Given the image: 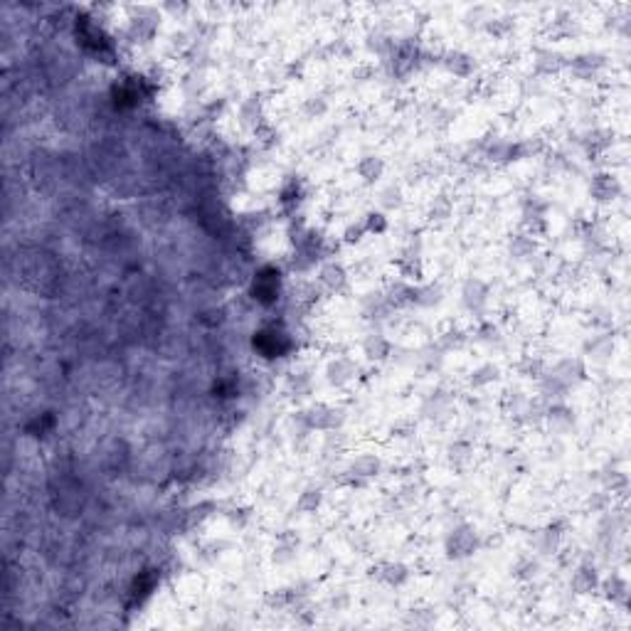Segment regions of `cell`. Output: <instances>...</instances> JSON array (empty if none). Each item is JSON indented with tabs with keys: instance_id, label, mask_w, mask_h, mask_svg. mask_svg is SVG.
I'll return each mask as SVG.
<instances>
[{
	"instance_id": "obj_1",
	"label": "cell",
	"mask_w": 631,
	"mask_h": 631,
	"mask_svg": "<svg viewBox=\"0 0 631 631\" xmlns=\"http://www.w3.org/2000/svg\"><path fill=\"white\" fill-rule=\"evenodd\" d=\"M304 419L309 424V429H318V432H336V429L343 427L345 422V412L340 407H328V405H313L309 410H304Z\"/></svg>"
},
{
	"instance_id": "obj_2",
	"label": "cell",
	"mask_w": 631,
	"mask_h": 631,
	"mask_svg": "<svg viewBox=\"0 0 631 631\" xmlns=\"http://www.w3.org/2000/svg\"><path fill=\"white\" fill-rule=\"evenodd\" d=\"M545 375L567 392L569 387H575V385H580L582 380H585L587 370H585V363H582L580 358H565V360H560L552 370H547Z\"/></svg>"
},
{
	"instance_id": "obj_3",
	"label": "cell",
	"mask_w": 631,
	"mask_h": 631,
	"mask_svg": "<svg viewBox=\"0 0 631 631\" xmlns=\"http://www.w3.org/2000/svg\"><path fill=\"white\" fill-rule=\"evenodd\" d=\"M476 545H479V540H476V530L471 525H457L446 538V552H449V558L457 560L473 555Z\"/></svg>"
},
{
	"instance_id": "obj_4",
	"label": "cell",
	"mask_w": 631,
	"mask_h": 631,
	"mask_svg": "<svg viewBox=\"0 0 631 631\" xmlns=\"http://www.w3.org/2000/svg\"><path fill=\"white\" fill-rule=\"evenodd\" d=\"M461 304L471 313H479L488 304V286L481 279H466L461 286Z\"/></svg>"
},
{
	"instance_id": "obj_5",
	"label": "cell",
	"mask_w": 631,
	"mask_h": 631,
	"mask_svg": "<svg viewBox=\"0 0 631 631\" xmlns=\"http://www.w3.org/2000/svg\"><path fill=\"white\" fill-rule=\"evenodd\" d=\"M542 419L552 429V434H567L569 429L575 427V412L569 410L567 405H563V402H552L545 410V417Z\"/></svg>"
},
{
	"instance_id": "obj_6",
	"label": "cell",
	"mask_w": 631,
	"mask_h": 631,
	"mask_svg": "<svg viewBox=\"0 0 631 631\" xmlns=\"http://www.w3.org/2000/svg\"><path fill=\"white\" fill-rule=\"evenodd\" d=\"M355 372H358V365L350 358H336L326 365V380L333 387H345L355 380Z\"/></svg>"
},
{
	"instance_id": "obj_7",
	"label": "cell",
	"mask_w": 631,
	"mask_h": 631,
	"mask_svg": "<svg viewBox=\"0 0 631 631\" xmlns=\"http://www.w3.org/2000/svg\"><path fill=\"white\" fill-rule=\"evenodd\" d=\"M254 299L259 304L269 306L276 301V293H279V274H274V269H264L259 271V276L254 279Z\"/></svg>"
},
{
	"instance_id": "obj_8",
	"label": "cell",
	"mask_w": 631,
	"mask_h": 631,
	"mask_svg": "<svg viewBox=\"0 0 631 631\" xmlns=\"http://www.w3.org/2000/svg\"><path fill=\"white\" fill-rule=\"evenodd\" d=\"M619 192H621L619 181H616L614 175H609V173L594 175V178H592V183H589V195L594 197L597 203H612V200H614Z\"/></svg>"
},
{
	"instance_id": "obj_9",
	"label": "cell",
	"mask_w": 631,
	"mask_h": 631,
	"mask_svg": "<svg viewBox=\"0 0 631 631\" xmlns=\"http://www.w3.org/2000/svg\"><path fill=\"white\" fill-rule=\"evenodd\" d=\"M318 282H321V286L328 289V291L340 293V291H345V286H348V271H345L343 264L331 262V264L321 266V271H318Z\"/></svg>"
},
{
	"instance_id": "obj_10",
	"label": "cell",
	"mask_w": 631,
	"mask_h": 631,
	"mask_svg": "<svg viewBox=\"0 0 631 631\" xmlns=\"http://www.w3.org/2000/svg\"><path fill=\"white\" fill-rule=\"evenodd\" d=\"M604 67V57L602 55H592V52H587V55H577L572 62H569V72L575 74L577 79H585V82H589L592 77H597V72Z\"/></svg>"
},
{
	"instance_id": "obj_11",
	"label": "cell",
	"mask_w": 631,
	"mask_h": 631,
	"mask_svg": "<svg viewBox=\"0 0 631 631\" xmlns=\"http://www.w3.org/2000/svg\"><path fill=\"white\" fill-rule=\"evenodd\" d=\"M533 64H536L538 74H545L547 77V74H558L565 67V57L558 50H552V47H540V50H536Z\"/></svg>"
},
{
	"instance_id": "obj_12",
	"label": "cell",
	"mask_w": 631,
	"mask_h": 631,
	"mask_svg": "<svg viewBox=\"0 0 631 631\" xmlns=\"http://www.w3.org/2000/svg\"><path fill=\"white\" fill-rule=\"evenodd\" d=\"M444 67L449 74H454V77L459 79H466L473 74V69H476V62H473V57L466 55V52H446L444 55Z\"/></svg>"
},
{
	"instance_id": "obj_13",
	"label": "cell",
	"mask_w": 631,
	"mask_h": 631,
	"mask_svg": "<svg viewBox=\"0 0 631 631\" xmlns=\"http://www.w3.org/2000/svg\"><path fill=\"white\" fill-rule=\"evenodd\" d=\"M380 468H383V461L375 454H360V457H355L350 461L348 476H353V479H372V476L380 473Z\"/></svg>"
},
{
	"instance_id": "obj_14",
	"label": "cell",
	"mask_w": 631,
	"mask_h": 631,
	"mask_svg": "<svg viewBox=\"0 0 631 631\" xmlns=\"http://www.w3.org/2000/svg\"><path fill=\"white\" fill-rule=\"evenodd\" d=\"M363 353H365L367 360L380 363L392 353V343L385 338L383 333H367L365 340H363Z\"/></svg>"
},
{
	"instance_id": "obj_15",
	"label": "cell",
	"mask_w": 631,
	"mask_h": 631,
	"mask_svg": "<svg viewBox=\"0 0 631 631\" xmlns=\"http://www.w3.org/2000/svg\"><path fill=\"white\" fill-rule=\"evenodd\" d=\"M572 589L577 592V594H589V592L597 589L599 585V575L597 569L592 567V565H580V567L575 569V575H572Z\"/></svg>"
},
{
	"instance_id": "obj_16",
	"label": "cell",
	"mask_w": 631,
	"mask_h": 631,
	"mask_svg": "<svg viewBox=\"0 0 631 631\" xmlns=\"http://www.w3.org/2000/svg\"><path fill=\"white\" fill-rule=\"evenodd\" d=\"M585 353L589 360L594 363H604L612 358V353H614V340L609 338V336H597V338L587 340L585 345Z\"/></svg>"
},
{
	"instance_id": "obj_17",
	"label": "cell",
	"mask_w": 631,
	"mask_h": 631,
	"mask_svg": "<svg viewBox=\"0 0 631 631\" xmlns=\"http://www.w3.org/2000/svg\"><path fill=\"white\" fill-rule=\"evenodd\" d=\"M602 592L612 604H626V599H629V585H626V580L619 575L607 577V580L602 582Z\"/></svg>"
},
{
	"instance_id": "obj_18",
	"label": "cell",
	"mask_w": 631,
	"mask_h": 631,
	"mask_svg": "<svg viewBox=\"0 0 631 631\" xmlns=\"http://www.w3.org/2000/svg\"><path fill=\"white\" fill-rule=\"evenodd\" d=\"M383 173H385L383 158H378V156L360 158V163H358V175L363 178V183L372 185V183H378L380 178H383Z\"/></svg>"
},
{
	"instance_id": "obj_19",
	"label": "cell",
	"mask_w": 631,
	"mask_h": 631,
	"mask_svg": "<svg viewBox=\"0 0 631 631\" xmlns=\"http://www.w3.org/2000/svg\"><path fill=\"white\" fill-rule=\"evenodd\" d=\"M378 577L390 587H402L407 580H410V569H407L402 563H385V565H380Z\"/></svg>"
},
{
	"instance_id": "obj_20",
	"label": "cell",
	"mask_w": 631,
	"mask_h": 631,
	"mask_svg": "<svg viewBox=\"0 0 631 631\" xmlns=\"http://www.w3.org/2000/svg\"><path fill=\"white\" fill-rule=\"evenodd\" d=\"M239 124L244 129H259L262 126V104L257 96H249L247 102L239 107Z\"/></svg>"
},
{
	"instance_id": "obj_21",
	"label": "cell",
	"mask_w": 631,
	"mask_h": 631,
	"mask_svg": "<svg viewBox=\"0 0 631 631\" xmlns=\"http://www.w3.org/2000/svg\"><path fill=\"white\" fill-rule=\"evenodd\" d=\"M410 304H417V306H424V309H432V306L441 304V289L437 286V284L412 289Z\"/></svg>"
},
{
	"instance_id": "obj_22",
	"label": "cell",
	"mask_w": 631,
	"mask_h": 631,
	"mask_svg": "<svg viewBox=\"0 0 631 631\" xmlns=\"http://www.w3.org/2000/svg\"><path fill=\"white\" fill-rule=\"evenodd\" d=\"M558 545H560V533L555 528H545L538 533L536 538V550L540 552L542 558H550V555H555L558 552Z\"/></svg>"
},
{
	"instance_id": "obj_23",
	"label": "cell",
	"mask_w": 631,
	"mask_h": 631,
	"mask_svg": "<svg viewBox=\"0 0 631 631\" xmlns=\"http://www.w3.org/2000/svg\"><path fill=\"white\" fill-rule=\"evenodd\" d=\"M296 555H299V540H291V538H282V540L276 542L271 560H274L276 565H289V563H293V560H296Z\"/></svg>"
},
{
	"instance_id": "obj_24",
	"label": "cell",
	"mask_w": 631,
	"mask_h": 631,
	"mask_svg": "<svg viewBox=\"0 0 631 631\" xmlns=\"http://www.w3.org/2000/svg\"><path fill=\"white\" fill-rule=\"evenodd\" d=\"M508 252H511V257H515V259H528V257H533V252H536V242H533V237L528 235H515L508 242Z\"/></svg>"
},
{
	"instance_id": "obj_25",
	"label": "cell",
	"mask_w": 631,
	"mask_h": 631,
	"mask_svg": "<svg viewBox=\"0 0 631 631\" xmlns=\"http://www.w3.org/2000/svg\"><path fill=\"white\" fill-rule=\"evenodd\" d=\"M498 378H501L498 365H493V363H484V365H479L476 370L471 372V385L473 387H486V385L496 383Z\"/></svg>"
},
{
	"instance_id": "obj_26",
	"label": "cell",
	"mask_w": 631,
	"mask_h": 631,
	"mask_svg": "<svg viewBox=\"0 0 631 631\" xmlns=\"http://www.w3.org/2000/svg\"><path fill=\"white\" fill-rule=\"evenodd\" d=\"M323 501V493L318 488H306L304 493L299 496V501H296V511L299 513H316L318 511V506H321Z\"/></svg>"
},
{
	"instance_id": "obj_27",
	"label": "cell",
	"mask_w": 631,
	"mask_h": 631,
	"mask_svg": "<svg viewBox=\"0 0 631 631\" xmlns=\"http://www.w3.org/2000/svg\"><path fill=\"white\" fill-rule=\"evenodd\" d=\"M528 397H525L523 392H506V400H503V407H506L508 414H513V417H523L525 407H528Z\"/></svg>"
},
{
	"instance_id": "obj_28",
	"label": "cell",
	"mask_w": 631,
	"mask_h": 631,
	"mask_svg": "<svg viewBox=\"0 0 631 631\" xmlns=\"http://www.w3.org/2000/svg\"><path fill=\"white\" fill-rule=\"evenodd\" d=\"M518 372L523 375V378H530V380H540L542 372H545V365H542L538 358H530V355H525L523 360L518 363Z\"/></svg>"
},
{
	"instance_id": "obj_29",
	"label": "cell",
	"mask_w": 631,
	"mask_h": 631,
	"mask_svg": "<svg viewBox=\"0 0 631 631\" xmlns=\"http://www.w3.org/2000/svg\"><path fill=\"white\" fill-rule=\"evenodd\" d=\"M451 200L446 195H439V197H434L432 200V205H429V217L432 220H437V222H441V220H446V217H451Z\"/></svg>"
},
{
	"instance_id": "obj_30",
	"label": "cell",
	"mask_w": 631,
	"mask_h": 631,
	"mask_svg": "<svg viewBox=\"0 0 631 631\" xmlns=\"http://www.w3.org/2000/svg\"><path fill=\"white\" fill-rule=\"evenodd\" d=\"M449 461L454 464V466H464V464L471 461V446L466 444V441H454V444L449 446Z\"/></svg>"
},
{
	"instance_id": "obj_31",
	"label": "cell",
	"mask_w": 631,
	"mask_h": 631,
	"mask_svg": "<svg viewBox=\"0 0 631 631\" xmlns=\"http://www.w3.org/2000/svg\"><path fill=\"white\" fill-rule=\"evenodd\" d=\"M538 572H540V565H538L533 558H523V560H518V565H515V577L523 582L536 580Z\"/></svg>"
},
{
	"instance_id": "obj_32",
	"label": "cell",
	"mask_w": 631,
	"mask_h": 631,
	"mask_svg": "<svg viewBox=\"0 0 631 631\" xmlns=\"http://www.w3.org/2000/svg\"><path fill=\"white\" fill-rule=\"evenodd\" d=\"M367 50H370L372 55H378V57H387L390 52L394 50V47H392V42L385 37V35L375 33V35H370V37H367Z\"/></svg>"
},
{
	"instance_id": "obj_33",
	"label": "cell",
	"mask_w": 631,
	"mask_h": 631,
	"mask_svg": "<svg viewBox=\"0 0 631 631\" xmlns=\"http://www.w3.org/2000/svg\"><path fill=\"white\" fill-rule=\"evenodd\" d=\"M380 205H383L385 210L402 208V190H400V188H394V185L385 188V190L380 192Z\"/></svg>"
},
{
	"instance_id": "obj_34",
	"label": "cell",
	"mask_w": 631,
	"mask_h": 631,
	"mask_svg": "<svg viewBox=\"0 0 631 631\" xmlns=\"http://www.w3.org/2000/svg\"><path fill=\"white\" fill-rule=\"evenodd\" d=\"M479 343L488 345V348H493V345L501 343V331H498L493 323H484V326L479 328Z\"/></svg>"
},
{
	"instance_id": "obj_35",
	"label": "cell",
	"mask_w": 631,
	"mask_h": 631,
	"mask_svg": "<svg viewBox=\"0 0 631 631\" xmlns=\"http://www.w3.org/2000/svg\"><path fill=\"white\" fill-rule=\"evenodd\" d=\"M304 111H306V116H311V118H318V116H323V113L328 111V104H326V99H323V96H311V99H306V104H304Z\"/></svg>"
},
{
	"instance_id": "obj_36",
	"label": "cell",
	"mask_w": 631,
	"mask_h": 631,
	"mask_svg": "<svg viewBox=\"0 0 631 631\" xmlns=\"http://www.w3.org/2000/svg\"><path fill=\"white\" fill-rule=\"evenodd\" d=\"M602 481L612 493H614V491H626V473H621V471H607L602 476Z\"/></svg>"
},
{
	"instance_id": "obj_37",
	"label": "cell",
	"mask_w": 631,
	"mask_h": 631,
	"mask_svg": "<svg viewBox=\"0 0 631 631\" xmlns=\"http://www.w3.org/2000/svg\"><path fill=\"white\" fill-rule=\"evenodd\" d=\"M289 385H291V390L296 394L309 392V390H311V375H309V372H293L291 380H289Z\"/></svg>"
},
{
	"instance_id": "obj_38",
	"label": "cell",
	"mask_w": 631,
	"mask_h": 631,
	"mask_svg": "<svg viewBox=\"0 0 631 631\" xmlns=\"http://www.w3.org/2000/svg\"><path fill=\"white\" fill-rule=\"evenodd\" d=\"M365 227H367V232H385L387 230V217L380 212H370L365 217Z\"/></svg>"
},
{
	"instance_id": "obj_39",
	"label": "cell",
	"mask_w": 631,
	"mask_h": 631,
	"mask_svg": "<svg viewBox=\"0 0 631 631\" xmlns=\"http://www.w3.org/2000/svg\"><path fill=\"white\" fill-rule=\"evenodd\" d=\"M365 232H367L365 222H358V225L348 227V232H345V242H348V244L360 242V239H363V235H365Z\"/></svg>"
},
{
	"instance_id": "obj_40",
	"label": "cell",
	"mask_w": 631,
	"mask_h": 631,
	"mask_svg": "<svg viewBox=\"0 0 631 631\" xmlns=\"http://www.w3.org/2000/svg\"><path fill=\"white\" fill-rule=\"evenodd\" d=\"M587 506H589L592 511H602V508L607 506V498H604V493H592Z\"/></svg>"
}]
</instances>
